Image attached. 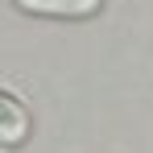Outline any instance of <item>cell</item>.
Instances as JSON below:
<instances>
[{"instance_id":"6da1fadb","label":"cell","mask_w":153,"mask_h":153,"mask_svg":"<svg viewBox=\"0 0 153 153\" xmlns=\"http://www.w3.org/2000/svg\"><path fill=\"white\" fill-rule=\"evenodd\" d=\"M21 13H33V17H95L103 0H13Z\"/></svg>"},{"instance_id":"7a4b0ae2","label":"cell","mask_w":153,"mask_h":153,"mask_svg":"<svg viewBox=\"0 0 153 153\" xmlns=\"http://www.w3.org/2000/svg\"><path fill=\"white\" fill-rule=\"evenodd\" d=\"M29 141V112L8 91H0V145H25Z\"/></svg>"},{"instance_id":"3957f363","label":"cell","mask_w":153,"mask_h":153,"mask_svg":"<svg viewBox=\"0 0 153 153\" xmlns=\"http://www.w3.org/2000/svg\"><path fill=\"white\" fill-rule=\"evenodd\" d=\"M0 153H4V149H0Z\"/></svg>"}]
</instances>
